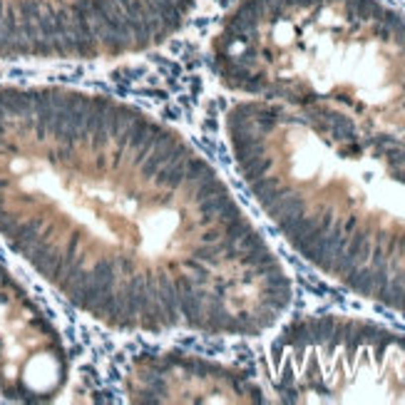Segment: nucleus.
<instances>
[{
	"mask_svg": "<svg viewBox=\"0 0 405 405\" xmlns=\"http://www.w3.org/2000/svg\"><path fill=\"white\" fill-rule=\"evenodd\" d=\"M0 236L117 333L254 338L293 296L199 147L110 95L0 90Z\"/></svg>",
	"mask_w": 405,
	"mask_h": 405,
	"instance_id": "nucleus-1",
	"label": "nucleus"
},
{
	"mask_svg": "<svg viewBox=\"0 0 405 405\" xmlns=\"http://www.w3.org/2000/svg\"><path fill=\"white\" fill-rule=\"evenodd\" d=\"M284 403L405 395V338L333 313L289 323L271 346Z\"/></svg>",
	"mask_w": 405,
	"mask_h": 405,
	"instance_id": "nucleus-2",
	"label": "nucleus"
},
{
	"mask_svg": "<svg viewBox=\"0 0 405 405\" xmlns=\"http://www.w3.org/2000/svg\"><path fill=\"white\" fill-rule=\"evenodd\" d=\"M132 403H261V388L227 363L162 350L134 358L124 375Z\"/></svg>",
	"mask_w": 405,
	"mask_h": 405,
	"instance_id": "nucleus-3",
	"label": "nucleus"
}]
</instances>
